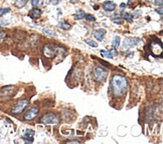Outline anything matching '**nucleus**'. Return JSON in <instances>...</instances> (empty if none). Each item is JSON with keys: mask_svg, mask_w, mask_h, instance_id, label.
Masks as SVG:
<instances>
[{"mask_svg": "<svg viewBox=\"0 0 163 144\" xmlns=\"http://www.w3.org/2000/svg\"><path fill=\"white\" fill-rule=\"evenodd\" d=\"M111 86H112V91L114 96L115 97H119V96H122L123 94L126 93L128 82H127V79L123 75L115 74L112 77Z\"/></svg>", "mask_w": 163, "mask_h": 144, "instance_id": "f257e3e1", "label": "nucleus"}, {"mask_svg": "<svg viewBox=\"0 0 163 144\" xmlns=\"http://www.w3.org/2000/svg\"><path fill=\"white\" fill-rule=\"evenodd\" d=\"M42 52H44V57L46 58H53L56 55H60L62 52L65 53V50L63 47L58 46V45H53V44H45L42 49Z\"/></svg>", "mask_w": 163, "mask_h": 144, "instance_id": "f03ea898", "label": "nucleus"}, {"mask_svg": "<svg viewBox=\"0 0 163 144\" xmlns=\"http://www.w3.org/2000/svg\"><path fill=\"white\" fill-rule=\"evenodd\" d=\"M107 76H108V71L105 68L100 66H97L94 68V77L98 82H103L107 78Z\"/></svg>", "mask_w": 163, "mask_h": 144, "instance_id": "7ed1b4c3", "label": "nucleus"}, {"mask_svg": "<svg viewBox=\"0 0 163 144\" xmlns=\"http://www.w3.org/2000/svg\"><path fill=\"white\" fill-rule=\"evenodd\" d=\"M27 105H28V100L27 99H20L12 106L11 111H12L13 114H19L25 109Z\"/></svg>", "mask_w": 163, "mask_h": 144, "instance_id": "20e7f679", "label": "nucleus"}, {"mask_svg": "<svg viewBox=\"0 0 163 144\" xmlns=\"http://www.w3.org/2000/svg\"><path fill=\"white\" fill-rule=\"evenodd\" d=\"M150 48H151V53L153 54L155 57L161 55L163 52V48H162V43L159 41V40H152L150 44Z\"/></svg>", "mask_w": 163, "mask_h": 144, "instance_id": "39448f33", "label": "nucleus"}, {"mask_svg": "<svg viewBox=\"0 0 163 144\" xmlns=\"http://www.w3.org/2000/svg\"><path fill=\"white\" fill-rule=\"evenodd\" d=\"M40 121L44 124H58V123H60V118H58V115L53 113H47L41 117Z\"/></svg>", "mask_w": 163, "mask_h": 144, "instance_id": "423d86ee", "label": "nucleus"}, {"mask_svg": "<svg viewBox=\"0 0 163 144\" xmlns=\"http://www.w3.org/2000/svg\"><path fill=\"white\" fill-rule=\"evenodd\" d=\"M37 115H38V108L35 106H32L27 110L26 113L24 114L23 118H24V120L30 121V120H32V119H34Z\"/></svg>", "mask_w": 163, "mask_h": 144, "instance_id": "0eeeda50", "label": "nucleus"}, {"mask_svg": "<svg viewBox=\"0 0 163 144\" xmlns=\"http://www.w3.org/2000/svg\"><path fill=\"white\" fill-rule=\"evenodd\" d=\"M140 42V38H136V37H130V38H126L124 40V44L127 47H132L135 46L136 44H138Z\"/></svg>", "mask_w": 163, "mask_h": 144, "instance_id": "6e6552de", "label": "nucleus"}, {"mask_svg": "<svg viewBox=\"0 0 163 144\" xmlns=\"http://www.w3.org/2000/svg\"><path fill=\"white\" fill-rule=\"evenodd\" d=\"M101 54L103 56H105V57L107 58H113L115 57V56L118 55V51L116 50V48H112L111 50H101Z\"/></svg>", "mask_w": 163, "mask_h": 144, "instance_id": "1a4fd4ad", "label": "nucleus"}, {"mask_svg": "<svg viewBox=\"0 0 163 144\" xmlns=\"http://www.w3.org/2000/svg\"><path fill=\"white\" fill-rule=\"evenodd\" d=\"M33 135H34V131L33 130H26L25 134L22 136V138L26 141L27 143L33 142Z\"/></svg>", "mask_w": 163, "mask_h": 144, "instance_id": "9d476101", "label": "nucleus"}, {"mask_svg": "<svg viewBox=\"0 0 163 144\" xmlns=\"http://www.w3.org/2000/svg\"><path fill=\"white\" fill-rule=\"evenodd\" d=\"M103 8H104V10L111 12V11L115 10V8H116V4H115L113 1H106V2H104V4H103Z\"/></svg>", "mask_w": 163, "mask_h": 144, "instance_id": "9b49d317", "label": "nucleus"}, {"mask_svg": "<svg viewBox=\"0 0 163 144\" xmlns=\"http://www.w3.org/2000/svg\"><path fill=\"white\" fill-rule=\"evenodd\" d=\"M105 35H106V30L105 29H102V28L96 30L95 31V33H94L95 38H96L97 40H100V41L103 40V38L105 37Z\"/></svg>", "mask_w": 163, "mask_h": 144, "instance_id": "f8f14e48", "label": "nucleus"}, {"mask_svg": "<svg viewBox=\"0 0 163 144\" xmlns=\"http://www.w3.org/2000/svg\"><path fill=\"white\" fill-rule=\"evenodd\" d=\"M29 16L31 18H38L41 16V10L38 8H33L32 10H30V12H29Z\"/></svg>", "mask_w": 163, "mask_h": 144, "instance_id": "ddd939ff", "label": "nucleus"}, {"mask_svg": "<svg viewBox=\"0 0 163 144\" xmlns=\"http://www.w3.org/2000/svg\"><path fill=\"white\" fill-rule=\"evenodd\" d=\"M42 31H44V34H46V35H48V36H56V33H54V31L53 30H51V29H49V28H44L42 29Z\"/></svg>", "mask_w": 163, "mask_h": 144, "instance_id": "4468645a", "label": "nucleus"}, {"mask_svg": "<svg viewBox=\"0 0 163 144\" xmlns=\"http://www.w3.org/2000/svg\"><path fill=\"white\" fill-rule=\"evenodd\" d=\"M85 15H86V13L84 12V11H82V10H79L78 12H77V15H76V19H83V18H85Z\"/></svg>", "mask_w": 163, "mask_h": 144, "instance_id": "2eb2a0df", "label": "nucleus"}, {"mask_svg": "<svg viewBox=\"0 0 163 144\" xmlns=\"http://www.w3.org/2000/svg\"><path fill=\"white\" fill-rule=\"evenodd\" d=\"M120 45V37L119 36H116L113 40V46L114 47H118Z\"/></svg>", "mask_w": 163, "mask_h": 144, "instance_id": "dca6fc26", "label": "nucleus"}, {"mask_svg": "<svg viewBox=\"0 0 163 144\" xmlns=\"http://www.w3.org/2000/svg\"><path fill=\"white\" fill-rule=\"evenodd\" d=\"M86 43L89 44L90 46H92V47H98V43H97V42H95V41H93V40H91V39L86 40Z\"/></svg>", "mask_w": 163, "mask_h": 144, "instance_id": "f3484780", "label": "nucleus"}, {"mask_svg": "<svg viewBox=\"0 0 163 144\" xmlns=\"http://www.w3.org/2000/svg\"><path fill=\"white\" fill-rule=\"evenodd\" d=\"M10 12V9L9 8H0V16H3L6 13Z\"/></svg>", "mask_w": 163, "mask_h": 144, "instance_id": "a211bd4d", "label": "nucleus"}, {"mask_svg": "<svg viewBox=\"0 0 163 144\" xmlns=\"http://www.w3.org/2000/svg\"><path fill=\"white\" fill-rule=\"evenodd\" d=\"M60 28L65 29V30H67V29L71 28V25H70L67 22H63V23H60Z\"/></svg>", "mask_w": 163, "mask_h": 144, "instance_id": "6ab92c4d", "label": "nucleus"}, {"mask_svg": "<svg viewBox=\"0 0 163 144\" xmlns=\"http://www.w3.org/2000/svg\"><path fill=\"white\" fill-rule=\"evenodd\" d=\"M26 2H27V0H18L15 4H16V6H18V7H22Z\"/></svg>", "mask_w": 163, "mask_h": 144, "instance_id": "aec40b11", "label": "nucleus"}, {"mask_svg": "<svg viewBox=\"0 0 163 144\" xmlns=\"http://www.w3.org/2000/svg\"><path fill=\"white\" fill-rule=\"evenodd\" d=\"M123 15H124V18L126 20H128V21H131L133 19V16L131 14H129V13H123Z\"/></svg>", "mask_w": 163, "mask_h": 144, "instance_id": "412c9836", "label": "nucleus"}, {"mask_svg": "<svg viewBox=\"0 0 163 144\" xmlns=\"http://www.w3.org/2000/svg\"><path fill=\"white\" fill-rule=\"evenodd\" d=\"M113 22H114V23H117V24H122L123 19H122V18H113Z\"/></svg>", "mask_w": 163, "mask_h": 144, "instance_id": "4be33fe9", "label": "nucleus"}, {"mask_svg": "<svg viewBox=\"0 0 163 144\" xmlns=\"http://www.w3.org/2000/svg\"><path fill=\"white\" fill-rule=\"evenodd\" d=\"M85 17L87 18V19L91 20V21H95V20H96V18H95L94 16H93V15H91V14H86V15H85Z\"/></svg>", "mask_w": 163, "mask_h": 144, "instance_id": "5701e85b", "label": "nucleus"}, {"mask_svg": "<svg viewBox=\"0 0 163 144\" xmlns=\"http://www.w3.org/2000/svg\"><path fill=\"white\" fill-rule=\"evenodd\" d=\"M38 4H39V0H31V5H32L33 7H36Z\"/></svg>", "mask_w": 163, "mask_h": 144, "instance_id": "b1692460", "label": "nucleus"}, {"mask_svg": "<svg viewBox=\"0 0 163 144\" xmlns=\"http://www.w3.org/2000/svg\"><path fill=\"white\" fill-rule=\"evenodd\" d=\"M4 38H5V32L2 31V30H0V42H1Z\"/></svg>", "mask_w": 163, "mask_h": 144, "instance_id": "393cba45", "label": "nucleus"}, {"mask_svg": "<svg viewBox=\"0 0 163 144\" xmlns=\"http://www.w3.org/2000/svg\"><path fill=\"white\" fill-rule=\"evenodd\" d=\"M60 2V0H51V4H53V5H56V4H58Z\"/></svg>", "mask_w": 163, "mask_h": 144, "instance_id": "a878e982", "label": "nucleus"}, {"mask_svg": "<svg viewBox=\"0 0 163 144\" xmlns=\"http://www.w3.org/2000/svg\"><path fill=\"white\" fill-rule=\"evenodd\" d=\"M65 142H67V143H81V141H79V140H67Z\"/></svg>", "mask_w": 163, "mask_h": 144, "instance_id": "bb28decb", "label": "nucleus"}, {"mask_svg": "<svg viewBox=\"0 0 163 144\" xmlns=\"http://www.w3.org/2000/svg\"><path fill=\"white\" fill-rule=\"evenodd\" d=\"M162 3H163V1H162V0H156V1H155V4H156V5L162 6Z\"/></svg>", "mask_w": 163, "mask_h": 144, "instance_id": "cd10ccee", "label": "nucleus"}, {"mask_svg": "<svg viewBox=\"0 0 163 144\" xmlns=\"http://www.w3.org/2000/svg\"><path fill=\"white\" fill-rule=\"evenodd\" d=\"M162 7H160L159 9H156V12L157 13H159V15H162Z\"/></svg>", "mask_w": 163, "mask_h": 144, "instance_id": "c85d7f7f", "label": "nucleus"}, {"mask_svg": "<svg viewBox=\"0 0 163 144\" xmlns=\"http://www.w3.org/2000/svg\"><path fill=\"white\" fill-rule=\"evenodd\" d=\"M125 6H126V5H125V4H124V3H122V4H121V7H125Z\"/></svg>", "mask_w": 163, "mask_h": 144, "instance_id": "c756f323", "label": "nucleus"}]
</instances>
